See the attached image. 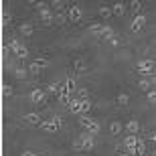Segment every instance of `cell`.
<instances>
[{"instance_id": "obj_1", "label": "cell", "mask_w": 156, "mask_h": 156, "mask_svg": "<svg viewBox=\"0 0 156 156\" xmlns=\"http://www.w3.org/2000/svg\"><path fill=\"white\" fill-rule=\"evenodd\" d=\"M93 146H95V140H93L91 134H81V136L75 138V142H73V148H75V150L89 152V150H93Z\"/></svg>"}, {"instance_id": "obj_2", "label": "cell", "mask_w": 156, "mask_h": 156, "mask_svg": "<svg viewBox=\"0 0 156 156\" xmlns=\"http://www.w3.org/2000/svg\"><path fill=\"white\" fill-rule=\"evenodd\" d=\"M79 126L85 130V134H91V136L99 134V130H101V126H99L98 122L91 120V118H87V116H81L79 118Z\"/></svg>"}, {"instance_id": "obj_3", "label": "cell", "mask_w": 156, "mask_h": 156, "mask_svg": "<svg viewBox=\"0 0 156 156\" xmlns=\"http://www.w3.org/2000/svg\"><path fill=\"white\" fill-rule=\"evenodd\" d=\"M154 67H156V63L152 61V59H142V61H138V63H136L134 71H136V73H140V75H152Z\"/></svg>"}, {"instance_id": "obj_4", "label": "cell", "mask_w": 156, "mask_h": 156, "mask_svg": "<svg viewBox=\"0 0 156 156\" xmlns=\"http://www.w3.org/2000/svg\"><path fill=\"white\" fill-rule=\"evenodd\" d=\"M10 51L14 53L18 59H27V57H29V51H27V47L20 45L16 39H12V41H10Z\"/></svg>"}, {"instance_id": "obj_5", "label": "cell", "mask_w": 156, "mask_h": 156, "mask_svg": "<svg viewBox=\"0 0 156 156\" xmlns=\"http://www.w3.org/2000/svg\"><path fill=\"white\" fill-rule=\"evenodd\" d=\"M59 126H61V120H59L57 116L51 118V120H43V124H41V130H45V132H57Z\"/></svg>"}, {"instance_id": "obj_6", "label": "cell", "mask_w": 156, "mask_h": 156, "mask_svg": "<svg viewBox=\"0 0 156 156\" xmlns=\"http://www.w3.org/2000/svg\"><path fill=\"white\" fill-rule=\"evenodd\" d=\"M81 16H83V12H81V8L79 6H69V12H67V18H69L71 23H79L81 20Z\"/></svg>"}, {"instance_id": "obj_7", "label": "cell", "mask_w": 156, "mask_h": 156, "mask_svg": "<svg viewBox=\"0 0 156 156\" xmlns=\"http://www.w3.org/2000/svg\"><path fill=\"white\" fill-rule=\"evenodd\" d=\"M146 24V16L144 14H136L132 20V24H130V29H132V33H138V30H142V27Z\"/></svg>"}, {"instance_id": "obj_8", "label": "cell", "mask_w": 156, "mask_h": 156, "mask_svg": "<svg viewBox=\"0 0 156 156\" xmlns=\"http://www.w3.org/2000/svg\"><path fill=\"white\" fill-rule=\"evenodd\" d=\"M29 99L33 101V104H45V91L37 87V89H33V91H30Z\"/></svg>"}, {"instance_id": "obj_9", "label": "cell", "mask_w": 156, "mask_h": 156, "mask_svg": "<svg viewBox=\"0 0 156 156\" xmlns=\"http://www.w3.org/2000/svg\"><path fill=\"white\" fill-rule=\"evenodd\" d=\"M23 120L27 122V124H33V126H41V124H43L41 116H39V114H33V112H30V114H24Z\"/></svg>"}, {"instance_id": "obj_10", "label": "cell", "mask_w": 156, "mask_h": 156, "mask_svg": "<svg viewBox=\"0 0 156 156\" xmlns=\"http://www.w3.org/2000/svg\"><path fill=\"white\" fill-rule=\"evenodd\" d=\"M41 23L45 24V27L53 24V12L49 10V8H43V10H41Z\"/></svg>"}, {"instance_id": "obj_11", "label": "cell", "mask_w": 156, "mask_h": 156, "mask_svg": "<svg viewBox=\"0 0 156 156\" xmlns=\"http://www.w3.org/2000/svg\"><path fill=\"white\" fill-rule=\"evenodd\" d=\"M138 140H140V138L136 136V134H130V136H126V140H124V144H126V150H130V148H134Z\"/></svg>"}, {"instance_id": "obj_12", "label": "cell", "mask_w": 156, "mask_h": 156, "mask_svg": "<svg viewBox=\"0 0 156 156\" xmlns=\"http://www.w3.org/2000/svg\"><path fill=\"white\" fill-rule=\"evenodd\" d=\"M124 130V126H122V122H112L110 124V132H112V136H120V132Z\"/></svg>"}, {"instance_id": "obj_13", "label": "cell", "mask_w": 156, "mask_h": 156, "mask_svg": "<svg viewBox=\"0 0 156 156\" xmlns=\"http://www.w3.org/2000/svg\"><path fill=\"white\" fill-rule=\"evenodd\" d=\"M126 130H128V134H138V130H140L138 120H130V122L126 124Z\"/></svg>"}, {"instance_id": "obj_14", "label": "cell", "mask_w": 156, "mask_h": 156, "mask_svg": "<svg viewBox=\"0 0 156 156\" xmlns=\"http://www.w3.org/2000/svg\"><path fill=\"white\" fill-rule=\"evenodd\" d=\"M67 108L71 114H81V99H71V104Z\"/></svg>"}, {"instance_id": "obj_15", "label": "cell", "mask_w": 156, "mask_h": 156, "mask_svg": "<svg viewBox=\"0 0 156 156\" xmlns=\"http://www.w3.org/2000/svg\"><path fill=\"white\" fill-rule=\"evenodd\" d=\"M89 33H91L95 39H101V33H104V24H91V27H89Z\"/></svg>"}, {"instance_id": "obj_16", "label": "cell", "mask_w": 156, "mask_h": 156, "mask_svg": "<svg viewBox=\"0 0 156 156\" xmlns=\"http://www.w3.org/2000/svg\"><path fill=\"white\" fill-rule=\"evenodd\" d=\"M138 89H140V91H144V93H150L152 91V83L148 79H142L138 83Z\"/></svg>"}, {"instance_id": "obj_17", "label": "cell", "mask_w": 156, "mask_h": 156, "mask_svg": "<svg viewBox=\"0 0 156 156\" xmlns=\"http://www.w3.org/2000/svg\"><path fill=\"white\" fill-rule=\"evenodd\" d=\"M114 29L112 27H104V33H101V41H112L114 39Z\"/></svg>"}, {"instance_id": "obj_18", "label": "cell", "mask_w": 156, "mask_h": 156, "mask_svg": "<svg viewBox=\"0 0 156 156\" xmlns=\"http://www.w3.org/2000/svg\"><path fill=\"white\" fill-rule=\"evenodd\" d=\"M20 33H23L24 37H30L33 33H35V29H33V24H30V23H24V24H20Z\"/></svg>"}, {"instance_id": "obj_19", "label": "cell", "mask_w": 156, "mask_h": 156, "mask_svg": "<svg viewBox=\"0 0 156 156\" xmlns=\"http://www.w3.org/2000/svg\"><path fill=\"white\" fill-rule=\"evenodd\" d=\"M124 10H126V8H124V4H122V2H116V4L112 6V14H116V16H122V14H124Z\"/></svg>"}, {"instance_id": "obj_20", "label": "cell", "mask_w": 156, "mask_h": 156, "mask_svg": "<svg viewBox=\"0 0 156 156\" xmlns=\"http://www.w3.org/2000/svg\"><path fill=\"white\" fill-rule=\"evenodd\" d=\"M61 89H63V83H57V81L47 87V91H49V93H61Z\"/></svg>"}, {"instance_id": "obj_21", "label": "cell", "mask_w": 156, "mask_h": 156, "mask_svg": "<svg viewBox=\"0 0 156 156\" xmlns=\"http://www.w3.org/2000/svg\"><path fill=\"white\" fill-rule=\"evenodd\" d=\"M118 104L120 105H128L130 104V95H128V93H118Z\"/></svg>"}, {"instance_id": "obj_22", "label": "cell", "mask_w": 156, "mask_h": 156, "mask_svg": "<svg viewBox=\"0 0 156 156\" xmlns=\"http://www.w3.org/2000/svg\"><path fill=\"white\" fill-rule=\"evenodd\" d=\"M27 75H29V69H23V67L14 69V77H16V79H24Z\"/></svg>"}, {"instance_id": "obj_23", "label": "cell", "mask_w": 156, "mask_h": 156, "mask_svg": "<svg viewBox=\"0 0 156 156\" xmlns=\"http://www.w3.org/2000/svg\"><path fill=\"white\" fill-rule=\"evenodd\" d=\"M89 110H91V101H89V99H81V114L85 116Z\"/></svg>"}, {"instance_id": "obj_24", "label": "cell", "mask_w": 156, "mask_h": 156, "mask_svg": "<svg viewBox=\"0 0 156 156\" xmlns=\"http://www.w3.org/2000/svg\"><path fill=\"white\" fill-rule=\"evenodd\" d=\"M99 16H101V18L112 16V8H110V6H101V8H99Z\"/></svg>"}, {"instance_id": "obj_25", "label": "cell", "mask_w": 156, "mask_h": 156, "mask_svg": "<svg viewBox=\"0 0 156 156\" xmlns=\"http://www.w3.org/2000/svg\"><path fill=\"white\" fill-rule=\"evenodd\" d=\"M12 91H14V89H12V85H2V95H4V98H10Z\"/></svg>"}, {"instance_id": "obj_26", "label": "cell", "mask_w": 156, "mask_h": 156, "mask_svg": "<svg viewBox=\"0 0 156 156\" xmlns=\"http://www.w3.org/2000/svg\"><path fill=\"white\" fill-rule=\"evenodd\" d=\"M65 85H67V89H69V91H73V89H75V79H73V77H67Z\"/></svg>"}, {"instance_id": "obj_27", "label": "cell", "mask_w": 156, "mask_h": 156, "mask_svg": "<svg viewBox=\"0 0 156 156\" xmlns=\"http://www.w3.org/2000/svg\"><path fill=\"white\" fill-rule=\"evenodd\" d=\"M75 71H79V73H83V71H85V65H83V61H81V59H77V61H75Z\"/></svg>"}, {"instance_id": "obj_28", "label": "cell", "mask_w": 156, "mask_h": 156, "mask_svg": "<svg viewBox=\"0 0 156 156\" xmlns=\"http://www.w3.org/2000/svg\"><path fill=\"white\" fill-rule=\"evenodd\" d=\"M35 63H37V65H39L41 69H45V67H49V59H37Z\"/></svg>"}, {"instance_id": "obj_29", "label": "cell", "mask_w": 156, "mask_h": 156, "mask_svg": "<svg viewBox=\"0 0 156 156\" xmlns=\"http://www.w3.org/2000/svg\"><path fill=\"white\" fill-rule=\"evenodd\" d=\"M140 8H142V2H140V0H134V2H132V10H134V16H136V12H138Z\"/></svg>"}, {"instance_id": "obj_30", "label": "cell", "mask_w": 156, "mask_h": 156, "mask_svg": "<svg viewBox=\"0 0 156 156\" xmlns=\"http://www.w3.org/2000/svg\"><path fill=\"white\" fill-rule=\"evenodd\" d=\"M39 71H41V67L35 63V61H33V63H30V67H29V73H35V75H37Z\"/></svg>"}, {"instance_id": "obj_31", "label": "cell", "mask_w": 156, "mask_h": 156, "mask_svg": "<svg viewBox=\"0 0 156 156\" xmlns=\"http://www.w3.org/2000/svg\"><path fill=\"white\" fill-rule=\"evenodd\" d=\"M146 95H148V101H150V104H156V89H152V91L146 93Z\"/></svg>"}, {"instance_id": "obj_32", "label": "cell", "mask_w": 156, "mask_h": 156, "mask_svg": "<svg viewBox=\"0 0 156 156\" xmlns=\"http://www.w3.org/2000/svg\"><path fill=\"white\" fill-rule=\"evenodd\" d=\"M110 43H112V45H114V47H118V45H120V43H122V41H120V39H118V37H114V39H112V41H110Z\"/></svg>"}, {"instance_id": "obj_33", "label": "cell", "mask_w": 156, "mask_h": 156, "mask_svg": "<svg viewBox=\"0 0 156 156\" xmlns=\"http://www.w3.org/2000/svg\"><path fill=\"white\" fill-rule=\"evenodd\" d=\"M23 156H37V154H35V152H30V150H24Z\"/></svg>"}, {"instance_id": "obj_34", "label": "cell", "mask_w": 156, "mask_h": 156, "mask_svg": "<svg viewBox=\"0 0 156 156\" xmlns=\"http://www.w3.org/2000/svg\"><path fill=\"white\" fill-rule=\"evenodd\" d=\"M150 138H152V142H156V134H152V136H150Z\"/></svg>"}, {"instance_id": "obj_35", "label": "cell", "mask_w": 156, "mask_h": 156, "mask_svg": "<svg viewBox=\"0 0 156 156\" xmlns=\"http://www.w3.org/2000/svg\"><path fill=\"white\" fill-rule=\"evenodd\" d=\"M152 75H154V77H156V67H154V71H152Z\"/></svg>"}, {"instance_id": "obj_36", "label": "cell", "mask_w": 156, "mask_h": 156, "mask_svg": "<svg viewBox=\"0 0 156 156\" xmlns=\"http://www.w3.org/2000/svg\"><path fill=\"white\" fill-rule=\"evenodd\" d=\"M152 156H156V150H154V152H152Z\"/></svg>"}, {"instance_id": "obj_37", "label": "cell", "mask_w": 156, "mask_h": 156, "mask_svg": "<svg viewBox=\"0 0 156 156\" xmlns=\"http://www.w3.org/2000/svg\"><path fill=\"white\" fill-rule=\"evenodd\" d=\"M120 156H130V154H120Z\"/></svg>"}]
</instances>
